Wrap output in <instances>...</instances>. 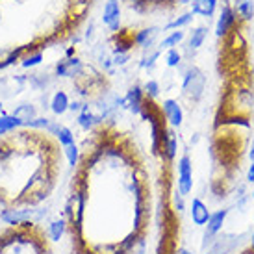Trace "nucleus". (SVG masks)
Instances as JSON below:
<instances>
[{"label": "nucleus", "mask_w": 254, "mask_h": 254, "mask_svg": "<svg viewBox=\"0 0 254 254\" xmlns=\"http://www.w3.org/2000/svg\"><path fill=\"white\" fill-rule=\"evenodd\" d=\"M95 0H0V71L78 34Z\"/></svg>", "instance_id": "nucleus-1"}, {"label": "nucleus", "mask_w": 254, "mask_h": 254, "mask_svg": "<svg viewBox=\"0 0 254 254\" xmlns=\"http://www.w3.org/2000/svg\"><path fill=\"white\" fill-rule=\"evenodd\" d=\"M204 87H206V76L204 72L200 71L198 67L191 65L188 71L184 72V80H182V91L184 95L191 100H200L202 95H204Z\"/></svg>", "instance_id": "nucleus-2"}, {"label": "nucleus", "mask_w": 254, "mask_h": 254, "mask_svg": "<svg viewBox=\"0 0 254 254\" xmlns=\"http://www.w3.org/2000/svg\"><path fill=\"white\" fill-rule=\"evenodd\" d=\"M241 22L238 19V15L234 13L232 4L230 2H223V7H221V13H219L217 24H215V36L219 39H225L234 28H238Z\"/></svg>", "instance_id": "nucleus-3"}, {"label": "nucleus", "mask_w": 254, "mask_h": 254, "mask_svg": "<svg viewBox=\"0 0 254 254\" xmlns=\"http://www.w3.org/2000/svg\"><path fill=\"white\" fill-rule=\"evenodd\" d=\"M193 190V165L190 154H184L178 160V193L186 197Z\"/></svg>", "instance_id": "nucleus-4"}, {"label": "nucleus", "mask_w": 254, "mask_h": 254, "mask_svg": "<svg viewBox=\"0 0 254 254\" xmlns=\"http://www.w3.org/2000/svg\"><path fill=\"white\" fill-rule=\"evenodd\" d=\"M226 215H228V210H217V212H213L208 219V223H206V232H204V247L208 243H212L213 238L221 232V228L225 225L226 221Z\"/></svg>", "instance_id": "nucleus-5"}, {"label": "nucleus", "mask_w": 254, "mask_h": 254, "mask_svg": "<svg viewBox=\"0 0 254 254\" xmlns=\"http://www.w3.org/2000/svg\"><path fill=\"white\" fill-rule=\"evenodd\" d=\"M102 22L112 32H117L121 28V6L119 0H108L102 11Z\"/></svg>", "instance_id": "nucleus-6"}, {"label": "nucleus", "mask_w": 254, "mask_h": 254, "mask_svg": "<svg viewBox=\"0 0 254 254\" xmlns=\"http://www.w3.org/2000/svg\"><path fill=\"white\" fill-rule=\"evenodd\" d=\"M162 112H163V115H165V121L169 123L171 127H180V125H182L184 112H182V106L178 104V100H175V99L163 100Z\"/></svg>", "instance_id": "nucleus-7"}, {"label": "nucleus", "mask_w": 254, "mask_h": 254, "mask_svg": "<svg viewBox=\"0 0 254 254\" xmlns=\"http://www.w3.org/2000/svg\"><path fill=\"white\" fill-rule=\"evenodd\" d=\"M113 54H128L132 47H135V34L130 30H119L113 36Z\"/></svg>", "instance_id": "nucleus-8"}, {"label": "nucleus", "mask_w": 254, "mask_h": 254, "mask_svg": "<svg viewBox=\"0 0 254 254\" xmlns=\"http://www.w3.org/2000/svg\"><path fill=\"white\" fill-rule=\"evenodd\" d=\"M143 102H145L143 87H139V85H132V87L128 89L127 97H125V106L123 108H128L134 115H139V113H141V108H143Z\"/></svg>", "instance_id": "nucleus-9"}, {"label": "nucleus", "mask_w": 254, "mask_h": 254, "mask_svg": "<svg viewBox=\"0 0 254 254\" xmlns=\"http://www.w3.org/2000/svg\"><path fill=\"white\" fill-rule=\"evenodd\" d=\"M191 219L197 226H206L208 219L212 215V212L208 210V206L204 204V200H200L198 197H195L191 200V208H190Z\"/></svg>", "instance_id": "nucleus-10"}, {"label": "nucleus", "mask_w": 254, "mask_h": 254, "mask_svg": "<svg viewBox=\"0 0 254 254\" xmlns=\"http://www.w3.org/2000/svg\"><path fill=\"white\" fill-rule=\"evenodd\" d=\"M82 62L80 58H67V60H62L60 64L56 65V74L64 78H74L82 69Z\"/></svg>", "instance_id": "nucleus-11"}, {"label": "nucleus", "mask_w": 254, "mask_h": 254, "mask_svg": "<svg viewBox=\"0 0 254 254\" xmlns=\"http://www.w3.org/2000/svg\"><path fill=\"white\" fill-rule=\"evenodd\" d=\"M232 9L240 22H249L254 19V0H234Z\"/></svg>", "instance_id": "nucleus-12"}, {"label": "nucleus", "mask_w": 254, "mask_h": 254, "mask_svg": "<svg viewBox=\"0 0 254 254\" xmlns=\"http://www.w3.org/2000/svg\"><path fill=\"white\" fill-rule=\"evenodd\" d=\"M217 11V0H193L191 2V13L200 17H213Z\"/></svg>", "instance_id": "nucleus-13"}, {"label": "nucleus", "mask_w": 254, "mask_h": 254, "mask_svg": "<svg viewBox=\"0 0 254 254\" xmlns=\"http://www.w3.org/2000/svg\"><path fill=\"white\" fill-rule=\"evenodd\" d=\"M156 36H158V28H145L135 32V47H141L145 52H148L154 45Z\"/></svg>", "instance_id": "nucleus-14"}, {"label": "nucleus", "mask_w": 254, "mask_h": 254, "mask_svg": "<svg viewBox=\"0 0 254 254\" xmlns=\"http://www.w3.org/2000/svg\"><path fill=\"white\" fill-rule=\"evenodd\" d=\"M69 104H71V100H69V97H67V93L56 91L54 95H52V99H50L49 108L56 113V115H64V113L69 110Z\"/></svg>", "instance_id": "nucleus-15"}, {"label": "nucleus", "mask_w": 254, "mask_h": 254, "mask_svg": "<svg viewBox=\"0 0 254 254\" xmlns=\"http://www.w3.org/2000/svg\"><path fill=\"white\" fill-rule=\"evenodd\" d=\"M11 115H13L15 119L21 121L22 127H26L30 121H34L37 117V110H36L34 104H21V106L15 108Z\"/></svg>", "instance_id": "nucleus-16"}, {"label": "nucleus", "mask_w": 254, "mask_h": 254, "mask_svg": "<svg viewBox=\"0 0 254 254\" xmlns=\"http://www.w3.org/2000/svg\"><path fill=\"white\" fill-rule=\"evenodd\" d=\"M102 123V117L100 115H95L93 112H89V108L84 106L82 108V112H80V115H78V125L84 128V130H93V128L97 127V125H100Z\"/></svg>", "instance_id": "nucleus-17"}, {"label": "nucleus", "mask_w": 254, "mask_h": 254, "mask_svg": "<svg viewBox=\"0 0 254 254\" xmlns=\"http://www.w3.org/2000/svg\"><path fill=\"white\" fill-rule=\"evenodd\" d=\"M67 232V223L65 219H54L49 223V228H47V234H49L50 241H60Z\"/></svg>", "instance_id": "nucleus-18"}, {"label": "nucleus", "mask_w": 254, "mask_h": 254, "mask_svg": "<svg viewBox=\"0 0 254 254\" xmlns=\"http://www.w3.org/2000/svg\"><path fill=\"white\" fill-rule=\"evenodd\" d=\"M177 150H178V139L175 132H171L167 134V139H165V145H163V158H165V162H173L175 158H177Z\"/></svg>", "instance_id": "nucleus-19"}, {"label": "nucleus", "mask_w": 254, "mask_h": 254, "mask_svg": "<svg viewBox=\"0 0 254 254\" xmlns=\"http://www.w3.org/2000/svg\"><path fill=\"white\" fill-rule=\"evenodd\" d=\"M184 37H186V32H182V30H175V32H171L167 37H163V41L160 43V47L158 49L162 50H171L175 49V47H178L180 43L184 41Z\"/></svg>", "instance_id": "nucleus-20"}, {"label": "nucleus", "mask_w": 254, "mask_h": 254, "mask_svg": "<svg viewBox=\"0 0 254 254\" xmlns=\"http://www.w3.org/2000/svg\"><path fill=\"white\" fill-rule=\"evenodd\" d=\"M21 121L15 119L11 113H4V115H0V135L7 134V132H13L17 128H21Z\"/></svg>", "instance_id": "nucleus-21"}, {"label": "nucleus", "mask_w": 254, "mask_h": 254, "mask_svg": "<svg viewBox=\"0 0 254 254\" xmlns=\"http://www.w3.org/2000/svg\"><path fill=\"white\" fill-rule=\"evenodd\" d=\"M206 36H208V28L206 26H198L195 28L193 32L190 34V43H188V47L190 50H198L202 47V43H204Z\"/></svg>", "instance_id": "nucleus-22"}, {"label": "nucleus", "mask_w": 254, "mask_h": 254, "mask_svg": "<svg viewBox=\"0 0 254 254\" xmlns=\"http://www.w3.org/2000/svg\"><path fill=\"white\" fill-rule=\"evenodd\" d=\"M54 137H56L58 141H60L62 148H64V147H69V145H72V143H74V134L71 132V128L64 127V125H60V127H58Z\"/></svg>", "instance_id": "nucleus-23"}, {"label": "nucleus", "mask_w": 254, "mask_h": 254, "mask_svg": "<svg viewBox=\"0 0 254 254\" xmlns=\"http://www.w3.org/2000/svg\"><path fill=\"white\" fill-rule=\"evenodd\" d=\"M195 19V15L191 13V11H188V13H182V15H178V17H175L173 21L165 26V30H180L184 28V26H188L191 21Z\"/></svg>", "instance_id": "nucleus-24"}, {"label": "nucleus", "mask_w": 254, "mask_h": 254, "mask_svg": "<svg viewBox=\"0 0 254 254\" xmlns=\"http://www.w3.org/2000/svg\"><path fill=\"white\" fill-rule=\"evenodd\" d=\"M64 156L67 158V163L74 169L78 165V160H80V150H78L76 143H72L69 147H64Z\"/></svg>", "instance_id": "nucleus-25"}, {"label": "nucleus", "mask_w": 254, "mask_h": 254, "mask_svg": "<svg viewBox=\"0 0 254 254\" xmlns=\"http://www.w3.org/2000/svg\"><path fill=\"white\" fill-rule=\"evenodd\" d=\"M143 93H145L147 99L156 100L158 99V95H160V84H158L156 80H148L147 84L143 85Z\"/></svg>", "instance_id": "nucleus-26"}, {"label": "nucleus", "mask_w": 254, "mask_h": 254, "mask_svg": "<svg viewBox=\"0 0 254 254\" xmlns=\"http://www.w3.org/2000/svg\"><path fill=\"white\" fill-rule=\"evenodd\" d=\"M165 64H167V67H178V65L182 64V54L178 52V49L167 50V54H165Z\"/></svg>", "instance_id": "nucleus-27"}, {"label": "nucleus", "mask_w": 254, "mask_h": 254, "mask_svg": "<svg viewBox=\"0 0 254 254\" xmlns=\"http://www.w3.org/2000/svg\"><path fill=\"white\" fill-rule=\"evenodd\" d=\"M160 52H162V50L158 49V50H154V52H150V54H148V56H145L141 60V67L143 69H152V67H154L156 65V60H158V58H160Z\"/></svg>", "instance_id": "nucleus-28"}, {"label": "nucleus", "mask_w": 254, "mask_h": 254, "mask_svg": "<svg viewBox=\"0 0 254 254\" xmlns=\"http://www.w3.org/2000/svg\"><path fill=\"white\" fill-rule=\"evenodd\" d=\"M43 62V52H39V54H32V56L24 58L21 62V65L24 67V69H28V67H36V65H39Z\"/></svg>", "instance_id": "nucleus-29"}, {"label": "nucleus", "mask_w": 254, "mask_h": 254, "mask_svg": "<svg viewBox=\"0 0 254 254\" xmlns=\"http://www.w3.org/2000/svg\"><path fill=\"white\" fill-rule=\"evenodd\" d=\"M130 60V54H115L112 60L113 65H127V62Z\"/></svg>", "instance_id": "nucleus-30"}, {"label": "nucleus", "mask_w": 254, "mask_h": 254, "mask_svg": "<svg viewBox=\"0 0 254 254\" xmlns=\"http://www.w3.org/2000/svg\"><path fill=\"white\" fill-rule=\"evenodd\" d=\"M84 106L85 104H82L80 100H72L71 104H69V110H71V112H82V108Z\"/></svg>", "instance_id": "nucleus-31"}, {"label": "nucleus", "mask_w": 254, "mask_h": 254, "mask_svg": "<svg viewBox=\"0 0 254 254\" xmlns=\"http://www.w3.org/2000/svg\"><path fill=\"white\" fill-rule=\"evenodd\" d=\"M175 204H177L178 212H184V197L180 193H177V197H175Z\"/></svg>", "instance_id": "nucleus-32"}, {"label": "nucleus", "mask_w": 254, "mask_h": 254, "mask_svg": "<svg viewBox=\"0 0 254 254\" xmlns=\"http://www.w3.org/2000/svg\"><path fill=\"white\" fill-rule=\"evenodd\" d=\"M247 182L254 184V162L249 165V171H247Z\"/></svg>", "instance_id": "nucleus-33"}, {"label": "nucleus", "mask_w": 254, "mask_h": 254, "mask_svg": "<svg viewBox=\"0 0 254 254\" xmlns=\"http://www.w3.org/2000/svg\"><path fill=\"white\" fill-rule=\"evenodd\" d=\"M175 254H193V253H191V251H188L186 247H180V249H177V253H175Z\"/></svg>", "instance_id": "nucleus-34"}, {"label": "nucleus", "mask_w": 254, "mask_h": 254, "mask_svg": "<svg viewBox=\"0 0 254 254\" xmlns=\"http://www.w3.org/2000/svg\"><path fill=\"white\" fill-rule=\"evenodd\" d=\"M249 156H251V160L254 162V141H253V145H251V150H249Z\"/></svg>", "instance_id": "nucleus-35"}, {"label": "nucleus", "mask_w": 254, "mask_h": 254, "mask_svg": "<svg viewBox=\"0 0 254 254\" xmlns=\"http://www.w3.org/2000/svg\"><path fill=\"white\" fill-rule=\"evenodd\" d=\"M251 253H254V234H253V238H251Z\"/></svg>", "instance_id": "nucleus-36"}, {"label": "nucleus", "mask_w": 254, "mask_h": 254, "mask_svg": "<svg viewBox=\"0 0 254 254\" xmlns=\"http://www.w3.org/2000/svg\"><path fill=\"white\" fill-rule=\"evenodd\" d=\"M2 108H4V106H2V102H0V115H2Z\"/></svg>", "instance_id": "nucleus-37"}, {"label": "nucleus", "mask_w": 254, "mask_h": 254, "mask_svg": "<svg viewBox=\"0 0 254 254\" xmlns=\"http://www.w3.org/2000/svg\"><path fill=\"white\" fill-rule=\"evenodd\" d=\"M253 198H254V190H253Z\"/></svg>", "instance_id": "nucleus-38"}, {"label": "nucleus", "mask_w": 254, "mask_h": 254, "mask_svg": "<svg viewBox=\"0 0 254 254\" xmlns=\"http://www.w3.org/2000/svg\"><path fill=\"white\" fill-rule=\"evenodd\" d=\"M206 254H212V253H206Z\"/></svg>", "instance_id": "nucleus-39"}]
</instances>
